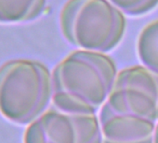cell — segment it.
Masks as SVG:
<instances>
[{
	"label": "cell",
	"mask_w": 158,
	"mask_h": 143,
	"mask_svg": "<svg viewBox=\"0 0 158 143\" xmlns=\"http://www.w3.org/2000/svg\"><path fill=\"white\" fill-rule=\"evenodd\" d=\"M137 51L142 65L158 73V19L142 29L138 38Z\"/></svg>",
	"instance_id": "obj_8"
},
{
	"label": "cell",
	"mask_w": 158,
	"mask_h": 143,
	"mask_svg": "<svg viewBox=\"0 0 158 143\" xmlns=\"http://www.w3.org/2000/svg\"><path fill=\"white\" fill-rule=\"evenodd\" d=\"M128 16H142L158 6V0H109Z\"/></svg>",
	"instance_id": "obj_9"
},
{
	"label": "cell",
	"mask_w": 158,
	"mask_h": 143,
	"mask_svg": "<svg viewBox=\"0 0 158 143\" xmlns=\"http://www.w3.org/2000/svg\"><path fill=\"white\" fill-rule=\"evenodd\" d=\"M52 100V79L41 62L14 59L0 66V112L17 124H30Z\"/></svg>",
	"instance_id": "obj_2"
},
{
	"label": "cell",
	"mask_w": 158,
	"mask_h": 143,
	"mask_svg": "<svg viewBox=\"0 0 158 143\" xmlns=\"http://www.w3.org/2000/svg\"><path fill=\"white\" fill-rule=\"evenodd\" d=\"M23 143H102V133L95 114L50 109L29 124Z\"/></svg>",
	"instance_id": "obj_5"
},
{
	"label": "cell",
	"mask_w": 158,
	"mask_h": 143,
	"mask_svg": "<svg viewBox=\"0 0 158 143\" xmlns=\"http://www.w3.org/2000/svg\"><path fill=\"white\" fill-rule=\"evenodd\" d=\"M117 74L114 61L105 53L74 51L51 73L52 102L66 113L95 114L111 95Z\"/></svg>",
	"instance_id": "obj_1"
},
{
	"label": "cell",
	"mask_w": 158,
	"mask_h": 143,
	"mask_svg": "<svg viewBox=\"0 0 158 143\" xmlns=\"http://www.w3.org/2000/svg\"><path fill=\"white\" fill-rule=\"evenodd\" d=\"M64 38L86 51L105 53L122 41L124 13L109 0H68L60 15Z\"/></svg>",
	"instance_id": "obj_3"
},
{
	"label": "cell",
	"mask_w": 158,
	"mask_h": 143,
	"mask_svg": "<svg viewBox=\"0 0 158 143\" xmlns=\"http://www.w3.org/2000/svg\"><path fill=\"white\" fill-rule=\"evenodd\" d=\"M102 143H153L155 123L103 104L100 112Z\"/></svg>",
	"instance_id": "obj_6"
},
{
	"label": "cell",
	"mask_w": 158,
	"mask_h": 143,
	"mask_svg": "<svg viewBox=\"0 0 158 143\" xmlns=\"http://www.w3.org/2000/svg\"><path fill=\"white\" fill-rule=\"evenodd\" d=\"M47 0H0V24H23L42 15Z\"/></svg>",
	"instance_id": "obj_7"
},
{
	"label": "cell",
	"mask_w": 158,
	"mask_h": 143,
	"mask_svg": "<svg viewBox=\"0 0 158 143\" xmlns=\"http://www.w3.org/2000/svg\"><path fill=\"white\" fill-rule=\"evenodd\" d=\"M153 143H158V124L155 127L154 135H153Z\"/></svg>",
	"instance_id": "obj_10"
},
{
	"label": "cell",
	"mask_w": 158,
	"mask_h": 143,
	"mask_svg": "<svg viewBox=\"0 0 158 143\" xmlns=\"http://www.w3.org/2000/svg\"><path fill=\"white\" fill-rule=\"evenodd\" d=\"M104 105L155 123L158 121V73L144 65L122 69Z\"/></svg>",
	"instance_id": "obj_4"
}]
</instances>
